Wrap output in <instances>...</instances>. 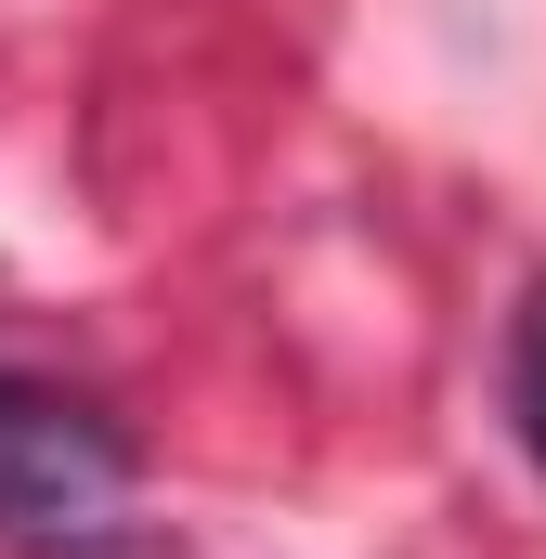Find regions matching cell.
<instances>
[{
  "label": "cell",
  "instance_id": "cell-1",
  "mask_svg": "<svg viewBox=\"0 0 546 559\" xmlns=\"http://www.w3.org/2000/svg\"><path fill=\"white\" fill-rule=\"evenodd\" d=\"M131 508V442L52 378H0V534L13 547H92Z\"/></svg>",
  "mask_w": 546,
  "mask_h": 559
},
{
  "label": "cell",
  "instance_id": "cell-2",
  "mask_svg": "<svg viewBox=\"0 0 546 559\" xmlns=\"http://www.w3.org/2000/svg\"><path fill=\"white\" fill-rule=\"evenodd\" d=\"M508 429H521V455L546 468V286L521 299V325H508Z\"/></svg>",
  "mask_w": 546,
  "mask_h": 559
}]
</instances>
